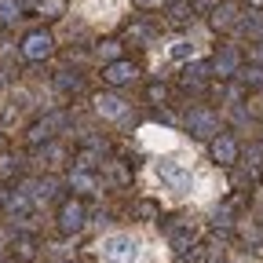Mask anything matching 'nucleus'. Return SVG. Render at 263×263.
<instances>
[{"instance_id":"f257e3e1","label":"nucleus","mask_w":263,"mask_h":263,"mask_svg":"<svg viewBox=\"0 0 263 263\" xmlns=\"http://www.w3.org/2000/svg\"><path fill=\"white\" fill-rule=\"evenodd\" d=\"M143 186L168 205H212L227 190V179L216 168L194 164V150L176 154H154V161L143 172Z\"/></svg>"},{"instance_id":"f03ea898","label":"nucleus","mask_w":263,"mask_h":263,"mask_svg":"<svg viewBox=\"0 0 263 263\" xmlns=\"http://www.w3.org/2000/svg\"><path fill=\"white\" fill-rule=\"evenodd\" d=\"M95 263H168V249L154 230L128 227L95 241Z\"/></svg>"},{"instance_id":"7ed1b4c3","label":"nucleus","mask_w":263,"mask_h":263,"mask_svg":"<svg viewBox=\"0 0 263 263\" xmlns=\"http://www.w3.org/2000/svg\"><path fill=\"white\" fill-rule=\"evenodd\" d=\"M139 146L150 150V154H183V150H194L179 132L161 128V124H143L139 128Z\"/></svg>"},{"instance_id":"20e7f679","label":"nucleus","mask_w":263,"mask_h":263,"mask_svg":"<svg viewBox=\"0 0 263 263\" xmlns=\"http://www.w3.org/2000/svg\"><path fill=\"white\" fill-rule=\"evenodd\" d=\"M128 8V0H77V11L91 26H114Z\"/></svg>"},{"instance_id":"39448f33","label":"nucleus","mask_w":263,"mask_h":263,"mask_svg":"<svg viewBox=\"0 0 263 263\" xmlns=\"http://www.w3.org/2000/svg\"><path fill=\"white\" fill-rule=\"evenodd\" d=\"M201 41H205V33H194V37H186V41H172V48H164V55L157 62H183V59L201 55V48H205Z\"/></svg>"},{"instance_id":"423d86ee","label":"nucleus","mask_w":263,"mask_h":263,"mask_svg":"<svg viewBox=\"0 0 263 263\" xmlns=\"http://www.w3.org/2000/svg\"><path fill=\"white\" fill-rule=\"evenodd\" d=\"M95 110L103 114V117H110V121H114V117H124V110H128V106H124V99H114V95H99V99H95Z\"/></svg>"},{"instance_id":"0eeeda50","label":"nucleus","mask_w":263,"mask_h":263,"mask_svg":"<svg viewBox=\"0 0 263 263\" xmlns=\"http://www.w3.org/2000/svg\"><path fill=\"white\" fill-rule=\"evenodd\" d=\"M48 51H51V37H44V33H37V37L26 41V55L29 59H44Z\"/></svg>"},{"instance_id":"6e6552de","label":"nucleus","mask_w":263,"mask_h":263,"mask_svg":"<svg viewBox=\"0 0 263 263\" xmlns=\"http://www.w3.org/2000/svg\"><path fill=\"white\" fill-rule=\"evenodd\" d=\"M106 77H110V81H132V77H136V70H132L128 62H121V66H110Z\"/></svg>"},{"instance_id":"1a4fd4ad","label":"nucleus","mask_w":263,"mask_h":263,"mask_svg":"<svg viewBox=\"0 0 263 263\" xmlns=\"http://www.w3.org/2000/svg\"><path fill=\"white\" fill-rule=\"evenodd\" d=\"M216 154H219V157H234V143H230V139H219Z\"/></svg>"},{"instance_id":"9d476101","label":"nucleus","mask_w":263,"mask_h":263,"mask_svg":"<svg viewBox=\"0 0 263 263\" xmlns=\"http://www.w3.org/2000/svg\"><path fill=\"white\" fill-rule=\"evenodd\" d=\"M139 4H157V0H139Z\"/></svg>"}]
</instances>
